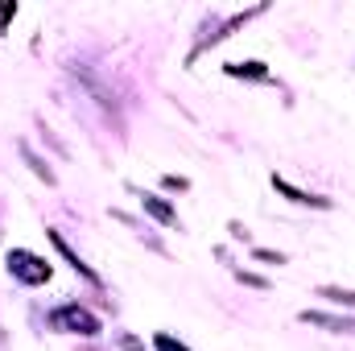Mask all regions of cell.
<instances>
[{
    "label": "cell",
    "mask_w": 355,
    "mask_h": 351,
    "mask_svg": "<svg viewBox=\"0 0 355 351\" xmlns=\"http://www.w3.org/2000/svg\"><path fill=\"white\" fill-rule=\"evenodd\" d=\"M153 348H157V351H190L186 343H178L174 335H157V339H153Z\"/></svg>",
    "instance_id": "obj_10"
},
{
    "label": "cell",
    "mask_w": 355,
    "mask_h": 351,
    "mask_svg": "<svg viewBox=\"0 0 355 351\" xmlns=\"http://www.w3.org/2000/svg\"><path fill=\"white\" fill-rule=\"evenodd\" d=\"M272 190L277 194H285L289 203H297V207H318V211H327L331 207V198H322V194H306V190H297L293 182H285V178H277L272 174Z\"/></svg>",
    "instance_id": "obj_3"
},
{
    "label": "cell",
    "mask_w": 355,
    "mask_h": 351,
    "mask_svg": "<svg viewBox=\"0 0 355 351\" xmlns=\"http://www.w3.org/2000/svg\"><path fill=\"white\" fill-rule=\"evenodd\" d=\"M232 79H252V83H272V71H268L265 62H257V58H248V62H227L223 67Z\"/></svg>",
    "instance_id": "obj_5"
},
{
    "label": "cell",
    "mask_w": 355,
    "mask_h": 351,
    "mask_svg": "<svg viewBox=\"0 0 355 351\" xmlns=\"http://www.w3.org/2000/svg\"><path fill=\"white\" fill-rule=\"evenodd\" d=\"M141 207L157 219V223H166V228H178V211L166 203V198H157V194H141Z\"/></svg>",
    "instance_id": "obj_6"
},
{
    "label": "cell",
    "mask_w": 355,
    "mask_h": 351,
    "mask_svg": "<svg viewBox=\"0 0 355 351\" xmlns=\"http://www.w3.org/2000/svg\"><path fill=\"white\" fill-rule=\"evenodd\" d=\"M50 244H54V248H58V252H62V257L71 261V268H75V273H83L91 285H103V281H99V273H95L91 264H83V257H79V252H75V248H71V244L62 240V232H50Z\"/></svg>",
    "instance_id": "obj_4"
},
{
    "label": "cell",
    "mask_w": 355,
    "mask_h": 351,
    "mask_svg": "<svg viewBox=\"0 0 355 351\" xmlns=\"http://www.w3.org/2000/svg\"><path fill=\"white\" fill-rule=\"evenodd\" d=\"M302 323H310V327H327V331H355V318H339V314H314V310H302Z\"/></svg>",
    "instance_id": "obj_7"
},
{
    "label": "cell",
    "mask_w": 355,
    "mask_h": 351,
    "mask_svg": "<svg viewBox=\"0 0 355 351\" xmlns=\"http://www.w3.org/2000/svg\"><path fill=\"white\" fill-rule=\"evenodd\" d=\"M17 17V4H0V25H8Z\"/></svg>",
    "instance_id": "obj_14"
},
{
    "label": "cell",
    "mask_w": 355,
    "mask_h": 351,
    "mask_svg": "<svg viewBox=\"0 0 355 351\" xmlns=\"http://www.w3.org/2000/svg\"><path fill=\"white\" fill-rule=\"evenodd\" d=\"M4 264H8V273H12L17 281H25V285H46V281L54 277L50 261H42V257H37V252H29V248H12Z\"/></svg>",
    "instance_id": "obj_1"
},
{
    "label": "cell",
    "mask_w": 355,
    "mask_h": 351,
    "mask_svg": "<svg viewBox=\"0 0 355 351\" xmlns=\"http://www.w3.org/2000/svg\"><path fill=\"white\" fill-rule=\"evenodd\" d=\"M120 343H124V348H128V351H145V343H141V339H132V335H124Z\"/></svg>",
    "instance_id": "obj_15"
},
{
    "label": "cell",
    "mask_w": 355,
    "mask_h": 351,
    "mask_svg": "<svg viewBox=\"0 0 355 351\" xmlns=\"http://www.w3.org/2000/svg\"><path fill=\"white\" fill-rule=\"evenodd\" d=\"M21 153H25V162H29V166H33V174H37V178H46V182H54V174H50V170H46V162H42V157H37V153H33V149H29V145H21Z\"/></svg>",
    "instance_id": "obj_9"
},
{
    "label": "cell",
    "mask_w": 355,
    "mask_h": 351,
    "mask_svg": "<svg viewBox=\"0 0 355 351\" xmlns=\"http://www.w3.org/2000/svg\"><path fill=\"white\" fill-rule=\"evenodd\" d=\"M318 298H327L331 306H355V289H343V285H322Z\"/></svg>",
    "instance_id": "obj_8"
},
{
    "label": "cell",
    "mask_w": 355,
    "mask_h": 351,
    "mask_svg": "<svg viewBox=\"0 0 355 351\" xmlns=\"http://www.w3.org/2000/svg\"><path fill=\"white\" fill-rule=\"evenodd\" d=\"M236 277H240V281H244V285H252V289H265V285H268L265 277H257V273H244V268H240V273H236Z\"/></svg>",
    "instance_id": "obj_12"
},
{
    "label": "cell",
    "mask_w": 355,
    "mask_h": 351,
    "mask_svg": "<svg viewBox=\"0 0 355 351\" xmlns=\"http://www.w3.org/2000/svg\"><path fill=\"white\" fill-rule=\"evenodd\" d=\"M162 182H166V190H186V178H178V174H166Z\"/></svg>",
    "instance_id": "obj_13"
},
{
    "label": "cell",
    "mask_w": 355,
    "mask_h": 351,
    "mask_svg": "<svg viewBox=\"0 0 355 351\" xmlns=\"http://www.w3.org/2000/svg\"><path fill=\"white\" fill-rule=\"evenodd\" d=\"M50 327L54 331H67V335H83V339H95L103 327H99V318L83 310V306H58L54 314H50Z\"/></svg>",
    "instance_id": "obj_2"
},
{
    "label": "cell",
    "mask_w": 355,
    "mask_h": 351,
    "mask_svg": "<svg viewBox=\"0 0 355 351\" xmlns=\"http://www.w3.org/2000/svg\"><path fill=\"white\" fill-rule=\"evenodd\" d=\"M252 257H257V261H265V264H285V257H281V252H272V248H257Z\"/></svg>",
    "instance_id": "obj_11"
}]
</instances>
